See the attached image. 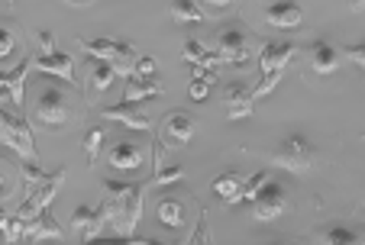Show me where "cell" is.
Here are the masks:
<instances>
[{"instance_id": "21", "label": "cell", "mask_w": 365, "mask_h": 245, "mask_svg": "<svg viewBox=\"0 0 365 245\" xmlns=\"http://www.w3.org/2000/svg\"><path fill=\"white\" fill-rule=\"evenodd\" d=\"M113 81H117V71H113L110 65H103V61H91V81H88L91 94H103Z\"/></svg>"}, {"instance_id": "11", "label": "cell", "mask_w": 365, "mask_h": 245, "mask_svg": "<svg viewBox=\"0 0 365 245\" xmlns=\"http://www.w3.org/2000/svg\"><path fill=\"white\" fill-rule=\"evenodd\" d=\"M107 162L117 171H139L145 165V152H143V145L133 142V139H120V142L107 152Z\"/></svg>"}, {"instance_id": "14", "label": "cell", "mask_w": 365, "mask_h": 245, "mask_svg": "<svg viewBox=\"0 0 365 245\" xmlns=\"http://www.w3.org/2000/svg\"><path fill=\"white\" fill-rule=\"evenodd\" d=\"M29 68L42 71V75H58V78H65L68 84H78L75 61H71L68 55H62V52L48 55V58H39V55H33V61H29Z\"/></svg>"}, {"instance_id": "8", "label": "cell", "mask_w": 365, "mask_h": 245, "mask_svg": "<svg viewBox=\"0 0 365 245\" xmlns=\"http://www.w3.org/2000/svg\"><path fill=\"white\" fill-rule=\"evenodd\" d=\"M284 207H288V194H284V187H282L278 181H269L262 191L255 194V200H252V217L259 219V223H269V219L282 217Z\"/></svg>"}, {"instance_id": "25", "label": "cell", "mask_w": 365, "mask_h": 245, "mask_svg": "<svg viewBox=\"0 0 365 245\" xmlns=\"http://www.w3.org/2000/svg\"><path fill=\"white\" fill-rule=\"evenodd\" d=\"M103 139H107V126H94L84 139V155H88V165H97L101 158V149H103Z\"/></svg>"}, {"instance_id": "3", "label": "cell", "mask_w": 365, "mask_h": 245, "mask_svg": "<svg viewBox=\"0 0 365 245\" xmlns=\"http://www.w3.org/2000/svg\"><path fill=\"white\" fill-rule=\"evenodd\" d=\"M314 162H317V152H314L310 139H304L301 132H294V136H288L284 142H278V149L272 152V165L291 171V174H304V171H310Z\"/></svg>"}, {"instance_id": "37", "label": "cell", "mask_w": 365, "mask_h": 245, "mask_svg": "<svg viewBox=\"0 0 365 245\" xmlns=\"http://www.w3.org/2000/svg\"><path fill=\"white\" fill-rule=\"evenodd\" d=\"M272 245H282V242H272Z\"/></svg>"}, {"instance_id": "36", "label": "cell", "mask_w": 365, "mask_h": 245, "mask_svg": "<svg viewBox=\"0 0 365 245\" xmlns=\"http://www.w3.org/2000/svg\"><path fill=\"white\" fill-rule=\"evenodd\" d=\"M0 191H4V171H0Z\"/></svg>"}, {"instance_id": "33", "label": "cell", "mask_w": 365, "mask_h": 245, "mask_svg": "<svg viewBox=\"0 0 365 245\" xmlns=\"http://www.w3.org/2000/svg\"><path fill=\"white\" fill-rule=\"evenodd\" d=\"M36 42H39V58L56 55V36L48 33V29H39V33H36Z\"/></svg>"}, {"instance_id": "29", "label": "cell", "mask_w": 365, "mask_h": 245, "mask_svg": "<svg viewBox=\"0 0 365 245\" xmlns=\"http://www.w3.org/2000/svg\"><path fill=\"white\" fill-rule=\"evenodd\" d=\"M155 71H159V61L149 58V55L136 58V65H133V78H143V81H152V78H155Z\"/></svg>"}, {"instance_id": "34", "label": "cell", "mask_w": 365, "mask_h": 245, "mask_svg": "<svg viewBox=\"0 0 365 245\" xmlns=\"http://www.w3.org/2000/svg\"><path fill=\"white\" fill-rule=\"evenodd\" d=\"M339 55H346V58H349L352 65H359V68L365 65V46H349V48H343Z\"/></svg>"}, {"instance_id": "7", "label": "cell", "mask_w": 365, "mask_h": 245, "mask_svg": "<svg viewBox=\"0 0 365 245\" xmlns=\"http://www.w3.org/2000/svg\"><path fill=\"white\" fill-rule=\"evenodd\" d=\"M217 58H220V65H246L252 58L249 36L242 29H223L217 36Z\"/></svg>"}, {"instance_id": "16", "label": "cell", "mask_w": 365, "mask_h": 245, "mask_svg": "<svg viewBox=\"0 0 365 245\" xmlns=\"http://www.w3.org/2000/svg\"><path fill=\"white\" fill-rule=\"evenodd\" d=\"M23 232L29 236V245H39L42 239H58L62 236V226L56 223V217L48 210H42V213H36L29 223H23Z\"/></svg>"}, {"instance_id": "20", "label": "cell", "mask_w": 365, "mask_h": 245, "mask_svg": "<svg viewBox=\"0 0 365 245\" xmlns=\"http://www.w3.org/2000/svg\"><path fill=\"white\" fill-rule=\"evenodd\" d=\"M214 191L220 194V200L227 207L240 204V191H242V177L240 171H223L220 177H214Z\"/></svg>"}, {"instance_id": "4", "label": "cell", "mask_w": 365, "mask_h": 245, "mask_svg": "<svg viewBox=\"0 0 365 245\" xmlns=\"http://www.w3.org/2000/svg\"><path fill=\"white\" fill-rule=\"evenodd\" d=\"M0 136H4V145L16 152L23 162L36 165V142H33V130H29V123L23 120L20 113H10V110L0 107Z\"/></svg>"}, {"instance_id": "15", "label": "cell", "mask_w": 365, "mask_h": 245, "mask_svg": "<svg viewBox=\"0 0 365 245\" xmlns=\"http://www.w3.org/2000/svg\"><path fill=\"white\" fill-rule=\"evenodd\" d=\"M307 58H310V68L317 75H333L339 68V52L324 39H314L307 46Z\"/></svg>"}, {"instance_id": "12", "label": "cell", "mask_w": 365, "mask_h": 245, "mask_svg": "<svg viewBox=\"0 0 365 245\" xmlns=\"http://www.w3.org/2000/svg\"><path fill=\"white\" fill-rule=\"evenodd\" d=\"M297 46L294 42H265L262 52H259V75H269V71H282L291 58H294Z\"/></svg>"}, {"instance_id": "19", "label": "cell", "mask_w": 365, "mask_h": 245, "mask_svg": "<svg viewBox=\"0 0 365 245\" xmlns=\"http://www.w3.org/2000/svg\"><path fill=\"white\" fill-rule=\"evenodd\" d=\"M29 61H33V58H23L20 65H16V68L10 71V75H4V71H0V90H7L10 100H14L16 107H23V88H26Z\"/></svg>"}, {"instance_id": "31", "label": "cell", "mask_w": 365, "mask_h": 245, "mask_svg": "<svg viewBox=\"0 0 365 245\" xmlns=\"http://www.w3.org/2000/svg\"><path fill=\"white\" fill-rule=\"evenodd\" d=\"M88 245H181V242H155V239H94V242H88Z\"/></svg>"}, {"instance_id": "18", "label": "cell", "mask_w": 365, "mask_h": 245, "mask_svg": "<svg viewBox=\"0 0 365 245\" xmlns=\"http://www.w3.org/2000/svg\"><path fill=\"white\" fill-rule=\"evenodd\" d=\"M165 94V84L159 81H143V78H126V88H123V103H139V100H149V97H162Z\"/></svg>"}, {"instance_id": "6", "label": "cell", "mask_w": 365, "mask_h": 245, "mask_svg": "<svg viewBox=\"0 0 365 245\" xmlns=\"http://www.w3.org/2000/svg\"><path fill=\"white\" fill-rule=\"evenodd\" d=\"M62 184H65V168H56V174L48 177L46 184H39V187H33V191L26 194V200H23V207L16 210V217H20L23 223H29L36 213H42L48 204H52V197L58 194V187H62Z\"/></svg>"}, {"instance_id": "28", "label": "cell", "mask_w": 365, "mask_h": 245, "mask_svg": "<svg viewBox=\"0 0 365 245\" xmlns=\"http://www.w3.org/2000/svg\"><path fill=\"white\" fill-rule=\"evenodd\" d=\"M282 78H284V68H282V71H269V75H262V78H259V84L252 88V100H255V97H265L269 90H275Z\"/></svg>"}, {"instance_id": "5", "label": "cell", "mask_w": 365, "mask_h": 245, "mask_svg": "<svg viewBox=\"0 0 365 245\" xmlns=\"http://www.w3.org/2000/svg\"><path fill=\"white\" fill-rule=\"evenodd\" d=\"M117 219H120V204L110 200V197H103V204L94 207V210H91V207H78V210L71 213V223H75V229L81 232L84 245L94 242V239H101L103 226L117 223Z\"/></svg>"}, {"instance_id": "1", "label": "cell", "mask_w": 365, "mask_h": 245, "mask_svg": "<svg viewBox=\"0 0 365 245\" xmlns=\"http://www.w3.org/2000/svg\"><path fill=\"white\" fill-rule=\"evenodd\" d=\"M81 48L91 55L94 61H103L117 71V78H130L133 75V65H136V48L133 42H113V39H78Z\"/></svg>"}, {"instance_id": "27", "label": "cell", "mask_w": 365, "mask_h": 245, "mask_svg": "<svg viewBox=\"0 0 365 245\" xmlns=\"http://www.w3.org/2000/svg\"><path fill=\"white\" fill-rule=\"evenodd\" d=\"M269 181H272V174H269V171H259V174H252L246 184H242V191H240V204H242V200H249V204H252V200H255V194L262 191V187H265V184H269Z\"/></svg>"}, {"instance_id": "22", "label": "cell", "mask_w": 365, "mask_h": 245, "mask_svg": "<svg viewBox=\"0 0 365 245\" xmlns=\"http://www.w3.org/2000/svg\"><path fill=\"white\" fill-rule=\"evenodd\" d=\"M168 10H172V20L175 23H204L207 14L200 10V4H191V0H175V4H168Z\"/></svg>"}, {"instance_id": "13", "label": "cell", "mask_w": 365, "mask_h": 245, "mask_svg": "<svg viewBox=\"0 0 365 245\" xmlns=\"http://www.w3.org/2000/svg\"><path fill=\"white\" fill-rule=\"evenodd\" d=\"M252 90L246 84H230L223 90V107H227V116L230 120H249L252 116Z\"/></svg>"}, {"instance_id": "32", "label": "cell", "mask_w": 365, "mask_h": 245, "mask_svg": "<svg viewBox=\"0 0 365 245\" xmlns=\"http://www.w3.org/2000/svg\"><path fill=\"white\" fill-rule=\"evenodd\" d=\"M16 52V36L7 26H0V61H7Z\"/></svg>"}, {"instance_id": "23", "label": "cell", "mask_w": 365, "mask_h": 245, "mask_svg": "<svg viewBox=\"0 0 365 245\" xmlns=\"http://www.w3.org/2000/svg\"><path fill=\"white\" fill-rule=\"evenodd\" d=\"M159 219H162V226H168V229H181V226H185V204L175 197H165L159 204Z\"/></svg>"}, {"instance_id": "9", "label": "cell", "mask_w": 365, "mask_h": 245, "mask_svg": "<svg viewBox=\"0 0 365 245\" xmlns=\"http://www.w3.org/2000/svg\"><path fill=\"white\" fill-rule=\"evenodd\" d=\"M162 139H168L175 149L187 145L194 139V116L185 113V110H172V113L162 120Z\"/></svg>"}, {"instance_id": "26", "label": "cell", "mask_w": 365, "mask_h": 245, "mask_svg": "<svg viewBox=\"0 0 365 245\" xmlns=\"http://www.w3.org/2000/svg\"><path fill=\"white\" fill-rule=\"evenodd\" d=\"M185 181V168L181 165H168V168H159L155 174L149 177V187H165V184Z\"/></svg>"}, {"instance_id": "24", "label": "cell", "mask_w": 365, "mask_h": 245, "mask_svg": "<svg viewBox=\"0 0 365 245\" xmlns=\"http://www.w3.org/2000/svg\"><path fill=\"white\" fill-rule=\"evenodd\" d=\"M320 245H362V236L349 226H330L320 232Z\"/></svg>"}, {"instance_id": "30", "label": "cell", "mask_w": 365, "mask_h": 245, "mask_svg": "<svg viewBox=\"0 0 365 245\" xmlns=\"http://www.w3.org/2000/svg\"><path fill=\"white\" fill-rule=\"evenodd\" d=\"M204 55H207V48L200 46L197 39H185V46H181V58L191 61V65H204Z\"/></svg>"}, {"instance_id": "17", "label": "cell", "mask_w": 365, "mask_h": 245, "mask_svg": "<svg viewBox=\"0 0 365 245\" xmlns=\"http://www.w3.org/2000/svg\"><path fill=\"white\" fill-rule=\"evenodd\" d=\"M101 120H117L120 126H130V130H143V132L152 130V120H149V116L139 113V110H133L130 103H117V107L101 110Z\"/></svg>"}, {"instance_id": "35", "label": "cell", "mask_w": 365, "mask_h": 245, "mask_svg": "<svg viewBox=\"0 0 365 245\" xmlns=\"http://www.w3.org/2000/svg\"><path fill=\"white\" fill-rule=\"evenodd\" d=\"M207 88H210L207 81H194V84H191V100H194V103L207 100Z\"/></svg>"}, {"instance_id": "2", "label": "cell", "mask_w": 365, "mask_h": 245, "mask_svg": "<svg viewBox=\"0 0 365 245\" xmlns=\"http://www.w3.org/2000/svg\"><path fill=\"white\" fill-rule=\"evenodd\" d=\"M33 116L42 130H62L65 123L71 120V100L62 88H42L36 97Z\"/></svg>"}, {"instance_id": "10", "label": "cell", "mask_w": 365, "mask_h": 245, "mask_svg": "<svg viewBox=\"0 0 365 245\" xmlns=\"http://www.w3.org/2000/svg\"><path fill=\"white\" fill-rule=\"evenodd\" d=\"M262 20L269 23L272 29H297L304 23V7L301 4H265L262 7Z\"/></svg>"}]
</instances>
